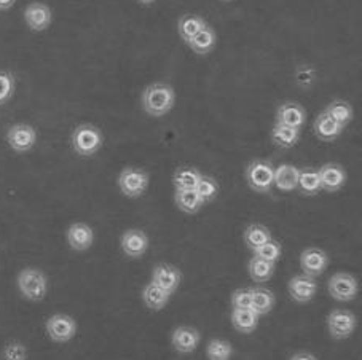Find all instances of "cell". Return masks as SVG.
Wrapping results in <instances>:
<instances>
[{"instance_id": "cell-1", "label": "cell", "mask_w": 362, "mask_h": 360, "mask_svg": "<svg viewBox=\"0 0 362 360\" xmlns=\"http://www.w3.org/2000/svg\"><path fill=\"white\" fill-rule=\"evenodd\" d=\"M141 104L148 116H165L176 105V91L171 85L163 82L151 83L142 91Z\"/></svg>"}, {"instance_id": "cell-2", "label": "cell", "mask_w": 362, "mask_h": 360, "mask_svg": "<svg viewBox=\"0 0 362 360\" xmlns=\"http://www.w3.org/2000/svg\"><path fill=\"white\" fill-rule=\"evenodd\" d=\"M71 144L74 152L80 157H93L103 148L104 136L101 129L90 123L78 125L71 136Z\"/></svg>"}, {"instance_id": "cell-3", "label": "cell", "mask_w": 362, "mask_h": 360, "mask_svg": "<svg viewBox=\"0 0 362 360\" xmlns=\"http://www.w3.org/2000/svg\"><path fill=\"white\" fill-rule=\"evenodd\" d=\"M245 177L251 190L262 195L272 193L274 182V166L272 161L264 158H255L247 164Z\"/></svg>"}, {"instance_id": "cell-4", "label": "cell", "mask_w": 362, "mask_h": 360, "mask_svg": "<svg viewBox=\"0 0 362 360\" xmlns=\"http://www.w3.org/2000/svg\"><path fill=\"white\" fill-rule=\"evenodd\" d=\"M18 290L29 301H42L48 292V279L39 268H24L18 272Z\"/></svg>"}, {"instance_id": "cell-5", "label": "cell", "mask_w": 362, "mask_h": 360, "mask_svg": "<svg viewBox=\"0 0 362 360\" xmlns=\"http://www.w3.org/2000/svg\"><path fill=\"white\" fill-rule=\"evenodd\" d=\"M117 184L124 196L134 200L146 193L151 184V176L139 167H124L117 179Z\"/></svg>"}, {"instance_id": "cell-6", "label": "cell", "mask_w": 362, "mask_h": 360, "mask_svg": "<svg viewBox=\"0 0 362 360\" xmlns=\"http://www.w3.org/2000/svg\"><path fill=\"white\" fill-rule=\"evenodd\" d=\"M77 322L67 314H53L45 322V330L54 343H67L77 335Z\"/></svg>"}, {"instance_id": "cell-7", "label": "cell", "mask_w": 362, "mask_h": 360, "mask_svg": "<svg viewBox=\"0 0 362 360\" xmlns=\"http://www.w3.org/2000/svg\"><path fill=\"white\" fill-rule=\"evenodd\" d=\"M327 330L334 340H346L358 327L356 316L348 309H334L327 314Z\"/></svg>"}, {"instance_id": "cell-8", "label": "cell", "mask_w": 362, "mask_h": 360, "mask_svg": "<svg viewBox=\"0 0 362 360\" xmlns=\"http://www.w3.org/2000/svg\"><path fill=\"white\" fill-rule=\"evenodd\" d=\"M329 294L337 301H351L359 294V282L349 272H335L329 279Z\"/></svg>"}, {"instance_id": "cell-9", "label": "cell", "mask_w": 362, "mask_h": 360, "mask_svg": "<svg viewBox=\"0 0 362 360\" xmlns=\"http://www.w3.org/2000/svg\"><path fill=\"white\" fill-rule=\"evenodd\" d=\"M7 142L16 153L30 152L37 144V131L26 123H16L8 129Z\"/></svg>"}, {"instance_id": "cell-10", "label": "cell", "mask_w": 362, "mask_h": 360, "mask_svg": "<svg viewBox=\"0 0 362 360\" xmlns=\"http://www.w3.org/2000/svg\"><path fill=\"white\" fill-rule=\"evenodd\" d=\"M151 246V239L146 232L139 228H129L122 234L120 238V247L122 252L128 258H139L148 251Z\"/></svg>"}, {"instance_id": "cell-11", "label": "cell", "mask_w": 362, "mask_h": 360, "mask_svg": "<svg viewBox=\"0 0 362 360\" xmlns=\"http://www.w3.org/2000/svg\"><path fill=\"white\" fill-rule=\"evenodd\" d=\"M287 292L296 303H300V305L310 303L317 294L316 277H310L303 272L292 276L289 284H287Z\"/></svg>"}, {"instance_id": "cell-12", "label": "cell", "mask_w": 362, "mask_h": 360, "mask_svg": "<svg viewBox=\"0 0 362 360\" xmlns=\"http://www.w3.org/2000/svg\"><path fill=\"white\" fill-rule=\"evenodd\" d=\"M330 258L327 252H324L320 247H307L300 253V268L303 275L310 277H320L327 270Z\"/></svg>"}, {"instance_id": "cell-13", "label": "cell", "mask_w": 362, "mask_h": 360, "mask_svg": "<svg viewBox=\"0 0 362 360\" xmlns=\"http://www.w3.org/2000/svg\"><path fill=\"white\" fill-rule=\"evenodd\" d=\"M24 23L34 32H42L47 30L53 23V11L43 2H33L24 8Z\"/></svg>"}, {"instance_id": "cell-14", "label": "cell", "mask_w": 362, "mask_h": 360, "mask_svg": "<svg viewBox=\"0 0 362 360\" xmlns=\"http://www.w3.org/2000/svg\"><path fill=\"white\" fill-rule=\"evenodd\" d=\"M152 282L173 295L176 294L180 282H182V272H180L177 266H173L170 263H158L152 270Z\"/></svg>"}, {"instance_id": "cell-15", "label": "cell", "mask_w": 362, "mask_h": 360, "mask_svg": "<svg viewBox=\"0 0 362 360\" xmlns=\"http://www.w3.org/2000/svg\"><path fill=\"white\" fill-rule=\"evenodd\" d=\"M202 343V333L195 327L179 325L173 330L171 344L174 351L179 354H192L197 351V347Z\"/></svg>"}, {"instance_id": "cell-16", "label": "cell", "mask_w": 362, "mask_h": 360, "mask_svg": "<svg viewBox=\"0 0 362 360\" xmlns=\"http://www.w3.org/2000/svg\"><path fill=\"white\" fill-rule=\"evenodd\" d=\"M320 182L321 190L327 191V193H335L340 191L346 184V171L345 167L340 166L339 163H326L322 164L320 169Z\"/></svg>"}, {"instance_id": "cell-17", "label": "cell", "mask_w": 362, "mask_h": 360, "mask_svg": "<svg viewBox=\"0 0 362 360\" xmlns=\"http://www.w3.org/2000/svg\"><path fill=\"white\" fill-rule=\"evenodd\" d=\"M66 238H67V244L72 251L85 252L90 249L93 243H95V232H93V228L88 225V223L76 222L67 228Z\"/></svg>"}, {"instance_id": "cell-18", "label": "cell", "mask_w": 362, "mask_h": 360, "mask_svg": "<svg viewBox=\"0 0 362 360\" xmlns=\"http://www.w3.org/2000/svg\"><path fill=\"white\" fill-rule=\"evenodd\" d=\"M274 118H276L278 125L296 128L302 131L305 121H307V112H305L303 105L298 102L286 101L276 109V116Z\"/></svg>"}, {"instance_id": "cell-19", "label": "cell", "mask_w": 362, "mask_h": 360, "mask_svg": "<svg viewBox=\"0 0 362 360\" xmlns=\"http://www.w3.org/2000/svg\"><path fill=\"white\" fill-rule=\"evenodd\" d=\"M343 126H340L339 123L334 121L326 112H321L320 115L316 116V120L313 123V131L316 134V138L324 142H334L341 136L343 133Z\"/></svg>"}, {"instance_id": "cell-20", "label": "cell", "mask_w": 362, "mask_h": 360, "mask_svg": "<svg viewBox=\"0 0 362 360\" xmlns=\"http://www.w3.org/2000/svg\"><path fill=\"white\" fill-rule=\"evenodd\" d=\"M298 184V167L291 163H283L278 167H274V182L273 187H276L279 191L289 193V191L297 190Z\"/></svg>"}, {"instance_id": "cell-21", "label": "cell", "mask_w": 362, "mask_h": 360, "mask_svg": "<svg viewBox=\"0 0 362 360\" xmlns=\"http://www.w3.org/2000/svg\"><path fill=\"white\" fill-rule=\"evenodd\" d=\"M251 295H252V311L262 318V316H267L273 311L274 305H276V296H274L270 289L264 287V285H252L251 287Z\"/></svg>"}, {"instance_id": "cell-22", "label": "cell", "mask_w": 362, "mask_h": 360, "mask_svg": "<svg viewBox=\"0 0 362 360\" xmlns=\"http://www.w3.org/2000/svg\"><path fill=\"white\" fill-rule=\"evenodd\" d=\"M297 190L300 191V195H303V196H316L320 191H322L317 169H315V167H310V166L298 167Z\"/></svg>"}, {"instance_id": "cell-23", "label": "cell", "mask_w": 362, "mask_h": 360, "mask_svg": "<svg viewBox=\"0 0 362 360\" xmlns=\"http://www.w3.org/2000/svg\"><path fill=\"white\" fill-rule=\"evenodd\" d=\"M171 300V294H168L166 290L158 287L157 284H153L152 281L147 285H144L142 289V301L148 309L152 311H161L168 303Z\"/></svg>"}, {"instance_id": "cell-24", "label": "cell", "mask_w": 362, "mask_h": 360, "mask_svg": "<svg viewBox=\"0 0 362 360\" xmlns=\"http://www.w3.org/2000/svg\"><path fill=\"white\" fill-rule=\"evenodd\" d=\"M259 316L251 308L247 309H233L232 311V325L238 333L251 335L259 327Z\"/></svg>"}, {"instance_id": "cell-25", "label": "cell", "mask_w": 362, "mask_h": 360, "mask_svg": "<svg viewBox=\"0 0 362 360\" xmlns=\"http://www.w3.org/2000/svg\"><path fill=\"white\" fill-rule=\"evenodd\" d=\"M216 43H217L216 30H214V28H211L208 24V26L199 30V32L193 37V39L187 43V45L190 47L193 53L204 56V54H209L212 49L216 48Z\"/></svg>"}, {"instance_id": "cell-26", "label": "cell", "mask_w": 362, "mask_h": 360, "mask_svg": "<svg viewBox=\"0 0 362 360\" xmlns=\"http://www.w3.org/2000/svg\"><path fill=\"white\" fill-rule=\"evenodd\" d=\"M208 26V23L203 16L199 15H184L179 18L177 21V34L180 35V39H182L185 43H189L193 37H195L199 30L204 29Z\"/></svg>"}, {"instance_id": "cell-27", "label": "cell", "mask_w": 362, "mask_h": 360, "mask_svg": "<svg viewBox=\"0 0 362 360\" xmlns=\"http://www.w3.org/2000/svg\"><path fill=\"white\" fill-rule=\"evenodd\" d=\"M174 203H176V206L182 212L190 215L198 214L204 206V203L197 193V190H174Z\"/></svg>"}, {"instance_id": "cell-28", "label": "cell", "mask_w": 362, "mask_h": 360, "mask_svg": "<svg viewBox=\"0 0 362 360\" xmlns=\"http://www.w3.org/2000/svg\"><path fill=\"white\" fill-rule=\"evenodd\" d=\"M203 174L199 172L197 167H192V166L177 167L173 176L174 190H195Z\"/></svg>"}, {"instance_id": "cell-29", "label": "cell", "mask_w": 362, "mask_h": 360, "mask_svg": "<svg viewBox=\"0 0 362 360\" xmlns=\"http://www.w3.org/2000/svg\"><path fill=\"white\" fill-rule=\"evenodd\" d=\"M300 140V129L283 126L274 123L272 129V142L279 148H292Z\"/></svg>"}, {"instance_id": "cell-30", "label": "cell", "mask_w": 362, "mask_h": 360, "mask_svg": "<svg viewBox=\"0 0 362 360\" xmlns=\"http://www.w3.org/2000/svg\"><path fill=\"white\" fill-rule=\"evenodd\" d=\"M274 268H276V265L267 262V260H262L255 256H252L247 263L249 276H251L252 281L257 284H265L270 281L274 275Z\"/></svg>"}, {"instance_id": "cell-31", "label": "cell", "mask_w": 362, "mask_h": 360, "mask_svg": "<svg viewBox=\"0 0 362 360\" xmlns=\"http://www.w3.org/2000/svg\"><path fill=\"white\" fill-rule=\"evenodd\" d=\"M272 239V232L262 223H251L243 233V241L247 246V249L255 251L262 244H265L267 241Z\"/></svg>"}, {"instance_id": "cell-32", "label": "cell", "mask_w": 362, "mask_h": 360, "mask_svg": "<svg viewBox=\"0 0 362 360\" xmlns=\"http://www.w3.org/2000/svg\"><path fill=\"white\" fill-rule=\"evenodd\" d=\"M324 112H326L334 121L339 123V125L343 128H346L349 123L353 121V116H354V110L351 107V104L343 101V99H335V101H332L327 105Z\"/></svg>"}, {"instance_id": "cell-33", "label": "cell", "mask_w": 362, "mask_h": 360, "mask_svg": "<svg viewBox=\"0 0 362 360\" xmlns=\"http://www.w3.org/2000/svg\"><path fill=\"white\" fill-rule=\"evenodd\" d=\"M206 356L209 360H230L233 356V346L227 340L214 338L206 346Z\"/></svg>"}, {"instance_id": "cell-34", "label": "cell", "mask_w": 362, "mask_h": 360, "mask_svg": "<svg viewBox=\"0 0 362 360\" xmlns=\"http://www.w3.org/2000/svg\"><path fill=\"white\" fill-rule=\"evenodd\" d=\"M197 193L202 198L204 204L212 203L219 195V184H217V180L211 176H202L199 179V182L197 185Z\"/></svg>"}, {"instance_id": "cell-35", "label": "cell", "mask_w": 362, "mask_h": 360, "mask_svg": "<svg viewBox=\"0 0 362 360\" xmlns=\"http://www.w3.org/2000/svg\"><path fill=\"white\" fill-rule=\"evenodd\" d=\"M252 253L255 257L267 260V262L276 265L281 256H283V246H281L279 241L272 238L270 241H267L265 244H262L260 247H257V249L252 251Z\"/></svg>"}, {"instance_id": "cell-36", "label": "cell", "mask_w": 362, "mask_h": 360, "mask_svg": "<svg viewBox=\"0 0 362 360\" xmlns=\"http://www.w3.org/2000/svg\"><path fill=\"white\" fill-rule=\"evenodd\" d=\"M28 347L20 341H11L2 349V360H28Z\"/></svg>"}, {"instance_id": "cell-37", "label": "cell", "mask_w": 362, "mask_h": 360, "mask_svg": "<svg viewBox=\"0 0 362 360\" xmlns=\"http://www.w3.org/2000/svg\"><path fill=\"white\" fill-rule=\"evenodd\" d=\"M230 305L232 309H247L252 305V295H251V287H241L236 289L232 298H230Z\"/></svg>"}, {"instance_id": "cell-38", "label": "cell", "mask_w": 362, "mask_h": 360, "mask_svg": "<svg viewBox=\"0 0 362 360\" xmlns=\"http://www.w3.org/2000/svg\"><path fill=\"white\" fill-rule=\"evenodd\" d=\"M15 92V78L10 72H0V105L7 104Z\"/></svg>"}, {"instance_id": "cell-39", "label": "cell", "mask_w": 362, "mask_h": 360, "mask_svg": "<svg viewBox=\"0 0 362 360\" xmlns=\"http://www.w3.org/2000/svg\"><path fill=\"white\" fill-rule=\"evenodd\" d=\"M317 72L315 67H311L308 64L297 67L296 71V82L302 86V88H311V85L316 82Z\"/></svg>"}, {"instance_id": "cell-40", "label": "cell", "mask_w": 362, "mask_h": 360, "mask_svg": "<svg viewBox=\"0 0 362 360\" xmlns=\"http://www.w3.org/2000/svg\"><path fill=\"white\" fill-rule=\"evenodd\" d=\"M289 360H317V359L310 352H296Z\"/></svg>"}, {"instance_id": "cell-41", "label": "cell", "mask_w": 362, "mask_h": 360, "mask_svg": "<svg viewBox=\"0 0 362 360\" xmlns=\"http://www.w3.org/2000/svg\"><path fill=\"white\" fill-rule=\"evenodd\" d=\"M15 4L16 0H0V11H8L15 7Z\"/></svg>"}, {"instance_id": "cell-42", "label": "cell", "mask_w": 362, "mask_h": 360, "mask_svg": "<svg viewBox=\"0 0 362 360\" xmlns=\"http://www.w3.org/2000/svg\"><path fill=\"white\" fill-rule=\"evenodd\" d=\"M137 2L142 4V5H152V4L157 2V0H137Z\"/></svg>"}, {"instance_id": "cell-43", "label": "cell", "mask_w": 362, "mask_h": 360, "mask_svg": "<svg viewBox=\"0 0 362 360\" xmlns=\"http://www.w3.org/2000/svg\"><path fill=\"white\" fill-rule=\"evenodd\" d=\"M222 2H233V0H222Z\"/></svg>"}]
</instances>
